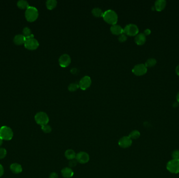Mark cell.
Masks as SVG:
<instances>
[{"mask_svg":"<svg viewBox=\"0 0 179 178\" xmlns=\"http://www.w3.org/2000/svg\"><path fill=\"white\" fill-rule=\"evenodd\" d=\"M103 18L105 21L108 24L112 25H115L117 23L118 21V15L115 11L111 10H109L104 12Z\"/></svg>","mask_w":179,"mask_h":178,"instance_id":"cell-1","label":"cell"},{"mask_svg":"<svg viewBox=\"0 0 179 178\" xmlns=\"http://www.w3.org/2000/svg\"><path fill=\"white\" fill-rule=\"evenodd\" d=\"M25 15L27 21L32 22L35 21L37 19L39 14L37 9L36 8L33 6H29L26 10Z\"/></svg>","mask_w":179,"mask_h":178,"instance_id":"cell-2","label":"cell"},{"mask_svg":"<svg viewBox=\"0 0 179 178\" xmlns=\"http://www.w3.org/2000/svg\"><path fill=\"white\" fill-rule=\"evenodd\" d=\"M39 43L37 40L34 38V35L32 34L30 37H26L24 45L27 49L30 50H34L39 47Z\"/></svg>","mask_w":179,"mask_h":178,"instance_id":"cell-3","label":"cell"},{"mask_svg":"<svg viewBox=\"0 0 179 178\" xmlns=\"http://www.w3.org/2000/svg\"><path fill=\"white\" fill-rule=\"evenodd\" d=\"M13 136V132L11 128L6 126H2L0 129V138L3 140L10 141Z\"/></svg>","mask_w":179,"mask_h":178,"instance_id":"cell-4","label":"cell"},{"mask_svg":"<svg viewBox=\"0 0 179 178\" xmlns=\"http://www.w3.org/2000/svg\"><path fill=\"white\" fill-rule=\"evenodd\" d=\"M35 120L38 124L43 126L48 124L49 119L48 115L45 112H39L35 115Z\"/></svg>","mask_w":179,"mask_h":178,"instance_id":"cell-5","label":"cell"},{"mask_svg":"<svg viewBox=\"0 0 179 178\" xmlns=\"http://www.w3.org/2000/svg\"><path fill=\"white\" fill-rule=\"evenodd\" d=\"M139 29L135 24H128L124 28V33L130 36H135L138 35Z\"/></svg>","mask_w":179,"mask_h":178,"instance_id":"cell-6","label":"cell"},{"mask_svg":"<svg viewBox=\"0 0 179 178\" xmlns=\"http://www.w3.org/2000/svg\"><path fill=\"white\" fill-rule=\"evenodd\" d=\"M167 169L172 173H179V160L172 159L167 164Z\"/></svg>","mask_w":179,"mask_h":178,"instance_id":"cell-7","label":"cell"},{"mask_svg":"<svg viewBox=\"0 0 179 178\" xmlns=\"http://www.w3.org/2000/svg\"><path fill=\"white\" fill-rule=\"evenodd\" d=\"M132 72L137 76H142L147 73V67L144 64H137L132 69Z\"/></svg>","mask_w":179,"mask_h":178,"instance_id":"cell-8","label":"cell"},{"mask_svg":"<svg viewBox=\"0 0 179 178\" xmlns=\"http://www.w3.org/2000/svg\"><path fill=\"white\" fill-rule=\"evenodd\" d=\"M92 83L91 79L88 76H85L81 79L79 85V87L83 91L87 89L88 87H90Z\"/></svg>","mask_w":179,"mask_h":178,"instance_id":"cell-9","label":"cell"},{"mask_svg":"<svg viewBox=\"0 0 179 178\" xmlns=\"http://www.w3.org/2000/svg\"><path fill=\"white\" fill-rule=\"evenodd\" d=\"M75 159L78 162L84 164L88 162L90 160V156L88 153L84 152H79L76 155Z\"/></svg>","mask_w":179,"mask_h":178,"instance_id":"cell-10","label":"cell"},{"mask_svg":"<svg viewBox=\"0 0 179 178\" xmlns=\"http://www.w3.org/2000/svg\"><path fill=\"white\" fill-rule=\"evenodd\" d=\"M71 61V58L68 54H64L59 58V64L62 67H66L69 65Z\"/></svg>","mask_w":179,"mask_h":178,"instance_id":"cell-11","label":"cell"},{"mask_svg":"<svg viewBox=\"0 0 179 178\" xmlns=\"http://www.w3.org/2000/svg\"><path fill=\"white\" fill-rule=\"evenodd\" d=\"M132 140L129 136H124L118 142V145L123 148H127L131 146Z\"/></svg>","mask_w":179,"mask_h":178,"instance_id":"cell-12","label":"cell"},{"mask_svg":"<svg viewBox=\"0 0 179 178\" xmlns=\"http://www.w3.org/2000/svg\"><path fill=\"white\" fill-rule=\"evenodd\" d=\"M110 29L111 32L113 35H120L124 33V29L120 26L117 24L112 25Z\"/></svg>","mask_w":179,"mask_h":178,"instance_id":"cell-13","label":"cell"},{"mask_svg":"<svg viewBox=\"0 0 179 178\" xmlns=\"http://www.w3.org/2000/svg\"><path fill=\"white\" fill-rule=\"evenodd\" d=\"M135 41L138 45H143L146 41V36L142 33L137 35L135 38Z\"/></svg>","mask_w":179,"mask_h":178,"instance_id":"cell-14","label":"cell"},{"mask_svg":"<svg viewBox=\"0 0 179 178\" xmlns=\"http://www.w3.org/2000/svg\"><path fill=\"white\" fill-rule=\"evenodd\" d=\"M166 6V1L164 0H158L156 1L155 4V8L156 10L158 12L163 10Z\"/></svg>","mask_w":179,"mask_h":178,"instance_id":"cell-15","label":"cell"},{"mask_svg":"<svg viewBox=\"0 0 179 178\" xmlns=\"http://www.w3.org/2000/svg\"><path fill=\"white\" fill-rule=\"evenodd\" d=\"M73 171L70 168L66 167L62 170V175L64 178H70L73 175Z\"/></svg>","mask_w":179,"mask_h":178,"instance_id":"cell-16","label":"cell"},{"mask_svg":"<svg viewBox=\"0 0 179 178\" xmlns=\"http://www.w3.org/2000/svg\"><path fill=\"white\" fill-rule=\"evenodd\" d=\"M26 40V37L23 35L19 34L14 38L13 41L17 45H21L24 44Z\"/></svg>","mask_w":179,"mask_h":178,"instance_id":"cell-17","label":"cell"},{"mask_svg":"<svg viewBox=\"0 0 179 178\" xmlns=\"http://www.w3.org/2000/svg\"><path fill=\"white\" fill-rule=\"evenodd\" d=\"M10 169L12 171V173L15 174H18L21 173L22 171V167L21 165H19L17 163H14L11 165Z\"/></svg>","mask_w":179,"mask_h":178,"instance_id":"cell-18","label":"cell"},{"mask_svg":"<svg viewBox=\"0 0 179 178\" xmlns=\"http://www.w3.org/2000/svg\"><path fill=\"white\" fill-rule=\"evenodd\" d=\"M65 157H66L67 159L72 160L74 159L76 157V154L75 151L72 149H68L67 150L65 153H64Z\"/></svg>","mask_w":179,"mask_h":178,"instance_id":"cell-19","label":"cell"},{"mask_svg":"<svg viewBox=\"0 0 179 178\" xmlns=\"http://www.w3.org/2000/svg\"><path fill=\"white\" fill-rule=\"evenodd\" d=\"M57 2L55 0H48L46 1V5L48 10H53L56 7Z\"/></svg>","mask_w":179,"mask_h":178,"instance_id":"cell-20","label":"cell"},{"mask_svg":"<svg viewBox=\"0 0 179 178\" xmlns=\"http://www.w3.org/2000/svg\"><path fill=\"white\" fill-rule=\"evenodd\" d=\"M92 13L95 17H100L103 16L104 12L102 11L101 8H95L92 10Z\"/></svg>","mask_w":179,"mask_h":178,"instance_id":"cell-21","label":"cell"},{"mask_svg":"<svg viewBox=\"0 0 179 178\" xmlns=\"http://www.w3.org/2000/svg\"><path fill=\"white\" fill-rule=\"evenodd\" d=\"M17 5L19 8H21V9H27L30 6L29 4L27 2V1H25V0L19 1L17 3Z\"/></svg>","mask_w":179,"mask_h":178,"instance_id":"cell-22","label":"cell"},{"mask_svg":"<svg viewBox=\"0 0 179 178\" xmlns=\"http://www.w3.org/2000/svg\"><path fill=\"white\" fill-rule=\"evenodd\" d=\"M157 63L156 60L153 58H149L145 63V66L147 67H151L155 66Z\"/></svg>","mask_w":179,"mask_h":178,"instance_id":"cell-23","label":"cell"},{"mask_svg":"<svg viewBox=\"0 0 179 178\" xmlns=\"http://www.w3.org/2000/svg\"><path fill=\"white\" fill-rule=\"evenodd\" d=\"M140 136V133L138 131L134 130L129 134V136L131 139L136 140L137 138H139Z\"/></svg>","mask_w":179,"mask_h":178,"instance_id":"cell-24","label":"cell"},{"mask_svg":"<svg viewBox=\"0 0 179 178\" xmlns=\"http://www.w3.org/2000/svg\"><path fill=\"white\" fill-rule=\"evenodd\" d=\"M79 88V85L77 83H71L68 86V90L70 91H76Z\"/></svg>","mask_w":179,"mask_h":178,"instance_id":"cell-25","label":"cell"},{"mask_svg":"<svg viewBox=\"0 0 179 178\" xmlns=\"http://www.w3.org/2000/svg\"><path fill=\"white\" fill-rule=\"evenodd\" d=\"M23 35H24L25 37H30L31 35H32L31 30H30V28H28V27H25L24 29H23Z\"/></svg>","mask_w":179,"mask_h":178,"instance_id":"cell-26","label":"cell"},{"mask_svg":"<svg viewBox=\"0 0 179 178\" xmlns=\"http://www.w3.org/2000/svg\"><path fill=\"white\" fill-rule=\"evenodd\" d=\"M41 130H43V132L45 133H50L52 131V129L51 128L50 125H43L41 126Z\"/></svg>","mask_w":179,"mask_h":178,"instance_id":"cell-27","label":"cell"},{"mask_svg":"<svg viewBox=\"0 0 179 178\" xmlns=\"http://www.w3.org/2000/svg\"><path fill=\"white\" fill-rule=\"evenodd\" d=\"M7 154V152L5 148H0V159L5 158Z\"/></svg>","mask_w":179,"mask_h":178,"instance_id":"cell-28","label":"cell"},{"mask_svg":"<svg viewBox=\"0 0 179 178\" xmlns=\"http://www.w3.org/2000/svg\"><path fill=\"white\" fill-rule=\"evenodd\" d=\"M127 36H126V35L124 33H123L122 34L120 35V36H119V37L118 38V40H119L120 42H121V43H124V42H125V41H126L127 40Z\"/></svg>","mask_w":179,"mask_h":178,"instance_id":"cell-29","label":"cell"},{"mask_svg":"<svg viewBox=\"0 0 179 178\" xmlns=\"http://www.w3.org/2000/svg\"><path fill=\"white\" fill-rule=\"evenodd\" d=\"M172 157L173 158V159L179 160V151L176 150L174 151L172 154Z\"/></svg>","mask_w":179,"mask_h":178,"instance_id":"cell-30","label":"cell"},{"mask_svg":"<svg viewBox=\"0 0 179 178\" xmlns=\"http://www.w3.org/2000/svg\"><path fill=\"white\" fill-rule=\"evenodd\" d=\"M77 162H78L77 161V160L75 159L70 160L69 162V165L70 167H75L76 166V165H77Z\"/></svg>","mask_w":179,"mask_h":178,"instance_id":"cell-31","label":"cell"},{"mask_svg":"<svg viewBox=\"0 0 179 178\" xmlns=\"http://www.w3.org/2000/svg\"><path fill=\"white\" fill-rule=\"evenodd\" d=\"M49 178H58V175L56 173H51L49 175Z\"/></svg>","mask_w":179,"mask_h":178,"instance_id":"cell-32","label":"cell"},{"mask_svg":"<svg viewBox=\"0 0 179 178\" xmlns=\"http://www.w3.org/2000/svg\"><path fill=\"white\" fill-rule=\"evenodd\" d=\"M4 174V168L2 165L0 164V177H1Z\"/></svg>","mask_w":179,"mask_h":178,"instance_id":"cell-33","label":"cell"},{"mask_svg":"<svg viewBox=\"0 0 179 178\" xmlns=\"http://www.w3.org/2000/svg\"><path fill=\"white\" fill-rule=\"evenodd\" d=\"M150 33H151V31L150 30V29H147L144 30V34L145 36H148V35H150Z\"/></svg>","mask_w":179,"mask_h":178,"instance_id":"cell-34","label":"cell"},{"mask_svg":"<svg viewBox=\"0 0 179 178\" xmlns=\"http://www.w3.org/2000/svg\"><path fill=\"white\" fill-rule=\"evenodd\" d=\"M78 69H77L76 68H73L72 69H71V73L73 74H75L78 73Z\"/></svg>","mask_w":179,"mask_h":178,"instance_id":"cell-35","label":"cell"},{"mask_svg":"<svg viewBox=\"0 0 179 178\" xmlns=\"http://www.w3.org/2000/svg\"><path fill=\"white\" fill-rule=\"evenodd\" d=\"M176 74L179 76V65L176 67Z\"/></svg>","mask_w":179,"mask_h":178,"instance_id":"cell-36","label":"cell"},{"mask_svg":"<svg viewBox=\"0 0 179 178\" xmlns=\"http://www.w3.org/2000/svg\"><path fill=\"white\" fill-rule=\"evenodd\" d=\"M176 100L178 101V102H179V91L178 93H177V95H176Z\"/></svg>","mask_w":179,"mask_h":178,"instance_id":"cell-37","label":"cell"},{"mask_svg":"<svg viewBox=\"0 0 179 178\" xmlns=\"http://www.w3.org/2000/svg\"><path fill=\"white\" fill-rule=\"evenodd\" d=\"M3 144V140L0 138V146H1Z\"/></svg>","mask_w":179,"mask_h":178,"instance_id":"cell-38","label":"cell"},{"mask_svg":"<svg viewBox=\"0 0 179 178\" xmlns=\"http://www.w3.org/2000/svg\"><path fill=\"white\" fill-rule=\"evenodd\" d=\"M177 106H178V104L177 102H174L173 104L174 107H176Z\"/></svg>","mask_w":179,"mask_h":178,"instance_id":"cell-39","label":"cell"}]
</instances>
